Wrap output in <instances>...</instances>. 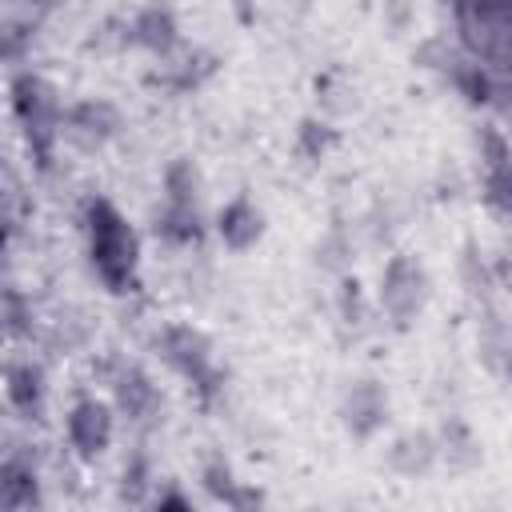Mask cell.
Segmentation results:
<instances>
[{
    "label": "cell",
    "mask_w": 512,
    "mask_h": 512,
    "mask_svg": "<svg viewBox=\"0 0 512 512\" xmlns=\"http://www.w3.org/2000/svg\"><path fill=\"white\" fill-rule=\"evenodd\" d=\"M28 504H36V476L16 460H0V512H20Z\"/></svg>",
    "instance_id": "5bb4252c"
},
{
    "label": "cell",
    "mask_w": 512,
    "mask_h": 512,
    "mask_svg": "<svg viewBox=\"0 0 512 512\" xmlns=\"http://www.w3.org/2000/svg\"><path fill=\"white\" fill-rule=\"evenodd\" d=\"M4 392H8L12 408H20V412H40V400H44V376H40V368H32V364H12V368L4 372Z\"/></svg>",
    "instance_id": "9a60e30c"
},
{
    "label": "cell",
    "mask_w": 512,
    "mask_h": 512,
    "mask_svg": "<svg viewBox=\"0 0 512 512\" xmlns=\"http://www.w3.org/2000/svg\"><path fill=\"white\" fill-rule=\"evenodd\" d=\"M484 200H488L500 216H508V212H512V172H488V176H484Z\"/></svg>",
    "instance_id": "44dd1931"
},
{
    "label": "cell",
    "mask_w": 512,
    "mask_h": 512,
    "mask_svg": "<svg viewBox=\"0 0 512 512\" xmlns=\"http://www.w3.org/2000/svg\"><path fill=\"white\" fill-rule=\"evenodd\" d=\"M128 40L156 56H168L180 44V24H176L172 8H140L128 24Z\"/></svg>",
    "instance_id": "8fae6325"
},
{
    "label": "cell",
    "mask_w": 512,
    "mask_h": 512,
    "mask_svg": "<svg viewBox=\"0 0 512 512\" xmlns=\"http://www.w3.org/2000/svg\"><path fill=\"white\" fill-rule=\"evenodd\" d=\"M156 352L164 356V364L172 372H180L204 400L216 396L220 388V372L212 368V340L192 328V324H168L156 332Z\"/></svg>",
    "instance_id": "277c9868"
},
{
    "label": "cell",
    "mask_w": 512,
    "mask_h": 512,
    "mask_svg": "<svg viewBox=\"0 0 512 512\" xmlns=\"http://www.w3.org/2000/svg\"><path fill=\"white\" fill-rule=\"evenodd\" d=\"M112 388H116V408H120L128 420H144V416H152V412H156V404H160L156 384H152L140 368L120 372Z\"/></svg>",
    "instance_id": "4fadbf2b"
},
{
    "label": "cell",
    "mask_w": 512,
    "mask_h": 512,
    "mask_svg": "<svg viewBox=\"0 0 512 512\" xmlns=\"http://www.w3.org/2000/svg\"><path fill=\"white\" fill-rule=\"evenodd\" d=\"M296 148H300L304 160H324L336 148V128H328L316 116H304L300 128H296Z\"/></svg>",
    "instance_id": "d6986e66"
},
{
    "label": "cell",
    "mask_w": 512,
    "mask_h": 512,
    "mask_svg": "<svg viewBox=\"0 0 512 512\" xmlns=\"http://www.w3.org/2000/svg\"><path fill=\"white\" fill-rule=\"evenodd\" d=\"M164 196L168 204H184V208H196V196H200V172L188 156H176L168 168H164Z\"/></svg>",
    "instance_id": "2e32d148"
},
{
    "label": "cell",
    "mask_w": 512,
    "mask_h": 512,
    "mask_svg": "<svg viewBox=\"0 0 512 512\" xmlns=\"http://www.w3.org/2000/svg\"><path fill=\"white\" fill-rule=\"evenodd\" d=\"M156 512H192V504H188L180 492H168V496L156 504Z\"/></svg>",
    "instance_id": "d4e9b609"
},
{
    "label": "cell",
    "mask_w": 512,
    "mask_h": 512,
    "mask_svg": "<svg viewBox=\"0 0 512 512\" xmlns=\"http://www.w3.org/2000/svg\"><path fill=\"white\" fill-rule=\"evenodd\" d=\"M456 28L460 44L476 64H508V44H512V8L492 4V0H468L456 4Z\"/></svg>",
    "instance_id": "3957f363"
},
{
    "label": "cell",
    "mask_w": 512,
    "mask_h": 512,
    "mask_svg": "<svg viewBox=\"0 0 512 512\" xmlns=\"http://www.w3.org/2000/svg\"><path fill=\"white\" fill-rule=\"evenodd\" d=\"M216 228H220V240L232 248V252H248L260 236H264V212L248 200V196H236L220 208L216 216Z\"/></svg>",
    "instance_id": "30bf717a"
},
{
    "label": "cell",
    "mask_w": 512,
    "mask_h": 512,
    "mask_svg": "<svg viewBox=\"0 0 512 512\" xmlns=\"http://www.w3.org/2000/svg\"><path fill=\"white\" fill-rule=\"evenodd\" d=\"M200 480H204L208 496L220 500V504H228L232 512H260V504H264V492H260L256 484L236 480V472H232V464H228L224 456L208 460V468H204Z\"/></svg>",
    "instance_id": "9c48e42d"
},
{
    "label": "cell",
    "mask_w": 512,
    "mask_h": 512,
    "mask_svg": "<svg viewBox=\"0 0 512 512\" xmlns=\"http://www.w3.org/2000/svg\"><path fill=\"white\" fill-rule=\"evenodd\" d=\"M84 220H88V252H92L96 276L112 292H132L136 288V272H140V236H136V228L104 196H96L88 204Z\"/></svg>",
    "instance_id": "6da1fadb"
},
{
    "label": "cell",
    "mask_w": 512,
    "mask_h": 512,
    "mask_svg": "<svg viewBox=\"0 0 512 512\" xmlns=\"http://www.w3.org/2000/svg\"><path fill=\"white\" fill-rule=\"evenodd\" d=\"M340 316L348 324L364 320V312H360V280L356 276H344V284H340Z\"/></svg>",
    "instance_id": "603a6c76"
},
{
    "label": "cell",
    "mask_w": 512,
    "mask_h": 512,
    "mask_svg": "<svg viewBox=\"0 0 512 512\" xmlns=\"http://www.w3.org/2000/svg\"><path fill=\"white\" fill-rule=\"evenodd\" d=\"M28 44H32V28H28V24H16V20H4V24H0V56H4V60L24 56Z\"/></svg>",
    "instance_id": "7402d4cb"
},
{
    "label": "cell",
    "mask_w": 512,
    "mask_h": 512,
    "mask_svg": "<svg viewBox=\"0 0 512 512\" xmlns=\"http://www.w3.org/2000/svg\"><path fill=\"white\" fill-rule=\"evenodd\" d=\"M112 408L104 400H80L72 412H68V440L80 456H100L108 444H112Z\"/></svg>",
    "instance_id": "ba28073f"
},
{
    "label": "cell",
    "mask_w": 512,
    "mask_h": 512,
    "mask_svg": "<svg viewBox=\"0 0 512 512\" xmlns=\"http://www.w3.org/2000/svg\"><path fill=\"white\" fill-rule=\"evenodd\" d=\"M436 456H440V444H436L432 432H404L388 448V468L408 476V480H416V476H424L436 464Z\"/></svg>",
    "instance_id": "7c38bea8"
},
{
    "label": "cell",
    "mask_w": 512,
    "mask_h": 512,
    "mask_svg": "<svg viewBox=\"0 0 512 512\" xmlns=\"http://www.w3.org/2000/svg\"><path fill=\"white\" fill-rule=\"evenodd\" d=\"M476 144H480L484 176H488V172H512V152H508V140H504L500 128H480Z\"/></svg>",
    "instance_id": "ffe728a7"
},
{
    "label": "cell",
    "mask_w": 512,
    "mask_h": 512,
    "mask_svg": "<svg viewBox=\"0 0 512 512\" xmlns=\"http://www.w3.org/2000/svg\"><path fill=\"white\" fill-rule=\"evenodd\" d=\"M452 84L464 92L468 104H488L496 96V80H492V68L476 64V60H460L452 68Z\"/></svg>",
    "instance_id": "ac0fdd59"
},
{
    "label": "cell",
    "mask_w": 512,
    "mask_h": 512,
    "mask_svg": "<svg viewBox=\"0 0 512 512\" xmlns=\"http://www.w3.org/2000/svg\"><path fill=\"white\" fill-rule=\"evenodd\" d=\"M464 284H468V292H484L488 288V268H484V260L472 252V248H464Z\"/></svg>",
    "instance_id": "cb8c5ba5"
},
{
    "label": "cell",
    "mask_w": 512,
    "mask_h": 512,
    "mask_svg": "<svg viewBox=\"0 0 512 512\" xmlns=\"http://www.w3.org/2000/svg\"><path fill=\"white\" fill-rule=\"evenodd\" d=\"M388 420V392L380 380H356L344 400H340V424L348 428V436L356 440H368L384 428Z\"/></svg>",
    "instance_id": "52a82bcc"
},
{
    "label": "cell",
    "mask_w": 512,
    "mask_h": 512,
    "mask_svg": "<svg viewBox=\"0 0 512 512\" xmlns=\"http://www.w3.org/2000/svg\"><path fill=\"white\" fill-rule=\"evenodd\" d=\"M12 112H16V124H20L32 156H36V164L48 168L52 164V148L60 140V120H64L56 88L36 72H20L12 80Z\"/></svg>",
    "instance_id": "7a4b0ae2"
},
{
    "label": "cell",
    "mask_w": 512,
    "mask_h": 512,
    "mask_svg": "<svg viewBox=\"0 0 512 512\" xmlns=\"http://www.w3.org/2000/svg\"><path fill=\"white\" fill-rule=\"evenodd\" d=\"M120 108L112 100H80L64 112L60 120V136L76 148H100L120 132Z\"/></svg>",
    "instance_id": "8992f818"
},
{
    "label": "cell",
    "mask_w": 512,
    "mask_h": 512,
    "mask_svg": "<svg viewBox=\"0 0 512 512\" xmlns=\"http://www.w3.org/2000/svg\"><path fill=\"white\" fill-rule=\"evenodd\" d=\"M304 512H320V508H304Z\"/></svg>",
    "instance_id": "484cf974"
},
{
    "label": "cell",
    "mask_w": 512,
    "mask_h": 512,
    "mask_svg": "<svg viewBox=\"0 0 512 512\" xmlns=\"http://www.w3.org/2000/svg\"><path fill=\"white\" fill-rule=\"evenodd\" d=\"M156 236H164L168 244H192L200 240V212L184 208V204H164V212L156 216Z\"/></svg>",
    "instance_id": "e0dca14e"
},
{
    "label": "cell",
    "mask_w": 512,
    "mask_h": 512,
    "mask_svg": "<svg viewBox=\"0 0 512 512\" xmlns=\"http://www.w3.org/2000/svg\"><path fill=\"white\" fill-rule=\"evenodd\" d=\"M428 292H432V280L424 272V264L416 256H392L380 272V308L384 316L392 320V328H412V320L424 312L428 304Z\"/></svg>",
    "instance_id": "5b68a950"
}]
</instances>
